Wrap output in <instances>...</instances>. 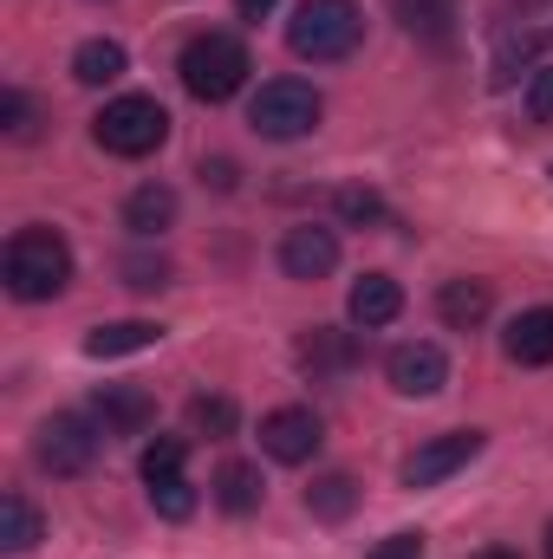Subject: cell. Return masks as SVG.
Returning a JSON list of instances; mask_svg holds the SVG:
<instances>
[{
    "label": "cell",
    "mask_w": 553,
    "mask_h": 559,
    "mask_svg": "<svg viewBox=\"0 0 553 559\" xmlns=\"http://www.w3.org/2000/svg\"><path fill=\"white\" fill-rule=\"evenodd\" d=\"M150 508H156L163 521H189V514H196V488H189V475L150 481Z\"/></svg>",
    "instance_id": "484cf974"
},
{
    "label": "cell",
    "mask_w": 553,
    "mask_h": 559,
    "mask_svg": "<svg viewBox=\"0 0 553 559\" xmlns=\"http://www.w3.org/2000/svg\"><path fill=\"white\" fill-rule=\"evenodd\" d=\"M39 534H46L39 508H33L26 495H0V547H7V554H33Z\"/></svg>",
    "instance_id": "ffe728a7"
},
{
    "label": "cell",
    "mask_w": 553,
    "mask_h": 559,
    "mask_svg": "<svg viewBox=\"0 0 553 559\" xmlns=\"http://www.w3.org/2000/svg\"><path fill=\"white\" fill-rule=\"evenodd\" d=\"M92 138H98V150H111V156H150V150H163V138H169V111L156 105V98H143V92H131V98H111L105 111H98V124H92Z\"/></svg>",
    "instance_id": "5b68a950"
},
{
    "label": "cell",
    "mask_w": 553,
    "mask_h": 559,
    "mask_svg": "<svg viewBox=\"0 0 553 559\" xmlns=\"http://www.w3.org/2000/svg\"><path fill=\"white\" fill-rule=\"evenodd\" d=\"M125 66H131V59H125L118 39H85V46L72 52V79H79V85H118Z\"/></svg>",
    "instance_id": "ac0fdd59"
},
{
    "label": "cell",
    "mask_w": 553,
    "mask_h": 559,
    "mask_svg": "<svg viewBox=\"0 0 553 559\" xmlns=\"http://www.w3.org/2000/svg\"><path fill=\"white\" fill-rule=\"evenodd\" d=\"M332 209H339V222H352V228L385 222V195H378V189H365V182H345V189L332 195Z\"/></svg>",
    "instance_id": "cb8c5ba5"
},
{
    "label": "cell",
    "mask_w": 553,
    "mask_h": 559,
    "mask_svg": "<svg viewBox=\"0 0 553 559\" xmlns=\"http://www.w3.org/2000/svg\"><path fill=\"white\" fill-rule=\"evenodd\" d=\"M202 182H215V189H235V163H228V156L202 163Z\"/></svg>",
    "instance_id": "1f68e13d"
},
{
    "label": "cell",
    "mask_w": 553,
    "mask_h": 559,
    "mask_svg": "<svg viewBox=\"0 0 553 559\" xmlns=\"http://www.w3.org/2000/svg\"><path fill=\"white\" fill-rule=\"evenodd\" d=\"M548 559H553V527H548Z\"/></svg>",
    "instance_id": "e575fe53"
},
{
    "label": "cell",
    "mask_w": 553,
    "mask_h": 559,
    "mask_svg": "<svg viewBox=\"0 0 553 559\" xmlns=\"http://www.w3.org/2000/svg\"><path fill=\"white\" fill-rule=\"evenodd\" d=\"M469 559H521V554H508V547H482V554H469Z\"/></svg>",
    "instance_id": "836d02e7"
},
{
    "label": "cell",
    "mask_w": 553,
    "mask_h": 559,
    "mask_svg": "<svg viewBox=\"0 0 553 559\" xmlns=\"http://www.w3.org/2000/svg\"><path fill=\"white\" fill-rule=\"evenodd\" d=\"M358 508V481L352 475H319L313 488H306V514L313 521H345Z\"/></svg>",
    "instance_id": "7402d4cb"
},
{
    "label": "cell",
    "mask_w": 553,
    "mask_h": 559,
    "mask_svg": "<svg viewBox=\"0 0 553 559\" xmlns=\"http://www.w3.org/2000/svg\"><path fill=\"white\" fill-rule=\"evenodd\" d=\"M534 46H541L534 33H502V46H495V66H489V79H495V85H508V79H515V66H528V59H534Z\"/></svg>",
    "instance_id": "83f0119b"
},
{
    "label": "cell",
    "mask_w": 553,
    "mask_h": 559,
    "mask_svg": "<svg viewBox=\"0 0 553 559\" xmlns=\"http://www.w3.org/2000/svg\"><path fill=\"white\" fill-rule=\"evenodd\" d=\"M176 72H183V92L189 98H202V105H228L242 85H248V46L235 39V33H196L189 46H183V59H176Z\"/></svg>",
    "instance_id": "3957f363"
},
{
    "label": "cell",
    "mask_w": 553,
    "mask_h": 559,
    "mask_svg": "<svg viewBox=\"0 0 553 559\" xmlns=\"http://www.w3.org/2000/svg\"><path fill=\"white\" fill-rule=\"evenodd\" d=\"M358 39H365V13H358V0H299V13H293V26H286L293 59H313V66H339V59H352Z\"/></svg>",
    "instance_id": "7a4b0ae2"
},
{
    "label": "cell",
    "mask_w": 553,
    "mask_h": 559,
    "mask_svg": "<svg viewBox=\"0 0 553 559\" xmlns=\"http://www.w3.org/2000/svg\"><path fill=\"white\" fill-rule=\"evenodd\" d=\"M345 312H352V325H358V332H378V325H391V319L404 312V286H398L391 274H365L358 286H352Z\"/></svg>",
    "instance_id": "7c38bea8"
},
{
    "label": "cell",
    "mask_w": 553,
    "mask_h": 559,
    "mask_svg": "<svg viewBox=\"0 0 553 559\" xmlns=\"http://www.w3.org/2000/svg\"><path fill=\"white\" fill-rule=\"evenodd\" d=\"M489 306H495L489 280H443V293H436V312H443L449 332H475L489 319Z\"/></svg>",
    "instance_id": "5bb4252c"
},
{
    "label": "cell",
    "mask_w": 553,
    "mask_h": 559,
    "mask_svg": "<svg viewBox=\"0 0 553 559\" xmlns=\"http://www.w3.org/2000/svg\"><path fill=\"white\" fill-rule=\"evenodd\" d=\"M475 455H482V429H449V436H430L411 462H404V488H436V481H449L456 468H469Z\"/></svg>",
    "instance_id": "ba28073f"
},
{
    "label": "cell",
    "mask_w": 553,
    "mask_h": 559,
    "mask_svg": "<svg viewBox=\"0 0 553 559\" xmlns=\"http://www.w3.org/2000/svg\"><path fill=\"white\" fill-rule=\"evenodd\" d=\"M98 449H105V429H98V417H79V411L46 417L39 423V442H33L46 475H85L98 462Z\"/></svg>",
    "instance_id": "8992f818"
},
{
    "label": "cell",
    "mask_w": 553,
    "mask_h": 559,
    "mask_svg": "<svg viewBox=\"0 0 553 559\" xmlns=\"http://www.w3.org/2000/svg\"><path fill=\"white\" fill-rule=\"evenodd\" d=\"M235 423H242V411H235V397H189V429L196 436H209V442H222V436H235Z\"/></svg>",
    "instance_id": "603a6c76"
},
{
    "label": "cell",
    "mask_w": 553,
    "mask_h": 559,
    "mask_svg": "<svg viewBox=\"0 0 553 559\" xmlns=\"http://www.w3.org/2000/svg\"><path fill=\"white\" fill-rule=\"evenodd\" d=\"M215 508L255 514V508H261V468H255V462H222V468H215Z\"/></svg>",
    "instance_id": "d6986e66"
},
{
    "label": "cell",
    "mask_w": 553,
    "mask_h": 559,
    "mask_svg": "<svg viewBox=\"0 0 553 559\" xmlns=\"http://www.w3.org/2000/svg\"><path fill=\"white\" fill-rule=\"evenodd\" d=\"M183 462H189V442L183 436H156L143 449V481H169V475H183Z\"/></svg>",
    "instance_id": "d4e9b609"
},
{
    "label": "cell",
    "mask_w": 553,
    "mask_h": 559,
    "mask_svg": "<svg viewBox=\"0 0 553 559\" xmlns=\"http://www.w3.org/2000/svg\"><path fill=\"white\" fill-rule=\"evenodd\" d=\"M372 559H423V534H391L372 547Z\"/></svg>",
    "instance_id": "4dcf8cb0"
},
{
    "label": "cell",
    "mask_w": 553,
    "mask_h": 559,
    "mask_svg": "<svg viewBox=\"0 0 553 559\" xmlns=\"http://www.w3.org/2000/svg\"><path fill=\"white\" fill-rule=\"evenodd\" d=\"M319 442H326V429H319V417H313L306 404H280V411L261 417V449H268L274 462H286V468L313 462V455H319Z\"/></svg>",
    "instance_id": "52a82bcc"
},
{
    "label": "cell",
    "mask_w": 553,
    "mask_h": 559,
    "mask_svg": "<svg viewBox=\"0 0 553 559\" xmlns=\"http://www.w3.org/2000/svg\"><path fill=\"white\" fill-rule=\"evenodd\" d=\"M502 352H508L515 365H553V306H534V312L508 319Z\"/></svg>",
    "instance_id": "4fadbf2b"
},
{
    "label": "cell",
    "mask_w": 553,
    "mask_h": 559,
    "mask_svg": "<svg viewBox=\"0 0 553 559\" xmlns=\"http://www.w3.org/2000/svg\"><path fill=\"white\" fill-rule=\"evenodd\" d=\"M528 118H534V124H553V66H541V72L528 79Z\"/></svg>",
    "instance_id": "f546056e"
},
{
    "label": "cell",
    "mask_w": 553,
    "mask_h": 559,
    "mask_svg": "<svg viewBox=\"0 0 553 559\" xmlns=\"http://www.w3.org/2000/svg\"><path fill=\"white\" fill-rule=\"evenodd\" d=\"M92 417H98L105 436H143L150 417H156V404H150V391H138V384H98L92 391Z\"/></svg>",
    "instance_id": "8fae6325"
},
{
    "label": "cell",
    "mask_w": 553,
    "mask_h": 559,
    "mask_svg": "<svg viewBox=\"0 0 553 559\" xmlns=\"http://www.w3.org/2000/svg\"><path fill=\"white\" fill-rule=\"evenodd\" d=\"M280 0H235V13H242V20H248V26H261V20H268V13H274Z\"/></svg>",
    "instance_id": "d6a6232c"
},
{
    "label": "cell",
    "mask_w": 553,
    "mask_h": 559,
    "mask_svg": "<svg viewBox=\"0 0 553 559\" xmlns=\"http://www.w3.org/2000/svg\"><path fill=\"white\" fill-rule=\"evenodd\" d=\"M156 338H163V325H150V319H111V325L85 332V352L92 358H131V352H150Z\"/></svg>",
    "instance_id": "e0dca14e"
},
{
    "label": "cell",
    "mask_w": 553,
    "mask_h": 559,
    "mask_svg": "<svg viewBox=\"0 0 553 559\" xmlns=\"http://www.w3.org/2000/svg\"><path fill=\"white\" fill-rule=\"evenodd\" d=\"M385 378H391L398 397H436V391L449 384V358H443V345L411 338V345H398V352L385 358Z\"/></svg>",
    "instance_id": "9c48e42d"
},
{
    "label": "cell",
    "mask_w": 553,
    "mask_h": 559,
    "mask_svg": "<svg viewBox=\"0 0 553 559\" xmlns=\"http://www.w3.org/2000/svg\"><path fill=\"white\" fill-rule=\"evenodd\" d=\"M299 365H306L313 378L352 371V365H358V338H352V332H339V325H313V332L299 338Z\"/></svg>",
    "instance_id": "9a60e30c"
},
{
    "label": "cell",
    "mask_w": 553,
    "mask_h": 559,
    "mask_svg": "<svg viewBox=\"0 0 553 559\" xmlns=\"http://www.w3.org/2000/svg\"><path fill=\"white\" fill-rule=\"evenodd\" d=\"M169 222H176V189H169V182H143V189L125 195V228H131L138 241L163 235Z\"/></svg>",
    "instance_id": "2e32d148"
},
{
    "label": "cell",
    "mask_w": 553,
    "mask_h": 559,
    "mask_svg": "<svg viewBox=\"0 0 553 559\" xmlns=\"http://www.w3.org/2000/svg\"><path fill=\"white\" fill-rule=\"evenodd\" d=\"M319 118H326V98H319L306 79H268V85L255 92V105H248V124H255L261 138H274V143L313 138Z\"/></svg>",
    "instance_id": "277c9868"
},
{
    "label": "cell",
    "mask_w": 553,
    "mask_h": 559,
    "mask_svg": "<svg viewBox=\"0 0 553 559\" xmlns=\"http://www.w3.org/2000/svg\"><path fill=\"white\" fill-rule=\"evenodd\" d=\"M125 286H138V293L169 286V261H163V254H156V261H150V254H131V261H125Z\"/></svg>",
    "instance_id": "f1b7e54d"
},
{
    "label": "cell",
    "mask_w": 553,
    "mask_h": 559,
    "mask_svg": "<svg viewBox=\"0 0 553 559\" xmlns=\"http://www.w3.org/2000/svg\"><path fill=\"white\" fill-rule=\"evenodd\" d=\"M339 267V235L332 228H286L280 235V274L286 280H326Z\"/></svg>",
    "instance_id": "30bf717a"
},
{
    "label": "cell",
    "mask_w": 553,
    "mask_h": 559,
    "mask_svg": "<svg viewBox=\"0 0 553 559\" xmlns=\"http://www.w3.org/2000/svg\"><path fill=\"white\" fill-rule=\"evenodd\" d=\"M0 280H7V293L13 299H59L66 293V280H72V248H66V235H52V228H20L13 241H7V254H0Z\"/></svg>",
    "instance_id": "6da1fadb"
},
{
    "label": "cell",
    "mask_w": 553,
    "mask_h": 559,
    "mask_svg": "<svg viewBox=\"0 0 553 559\" xmlns=\"http://www.w3.org/2000/svg\"><path fill=\"white\" fill-rule=\"evenodd\" d=\"M398 20L404 33L423 39V46H443L456 33V0H398Z\"/></svg>",
    "instance_id": "44dd1931"
},
{
    "label": "cell",
    "mask_w": 553,
    "mask_h": 559,
    "mask_svg": "<svg viewBox=\"0 0 553 559\" xmlns=\"http://www.w3.org/2000/svg\"><path fill=\"white\" fill-rule=\"evenodd\" d=\"M0 124H7L13 143H33L39 138V105H33L26 92H0Z\"/></svg>",
    "instance_id": "4316f807"
}]
</instances>
